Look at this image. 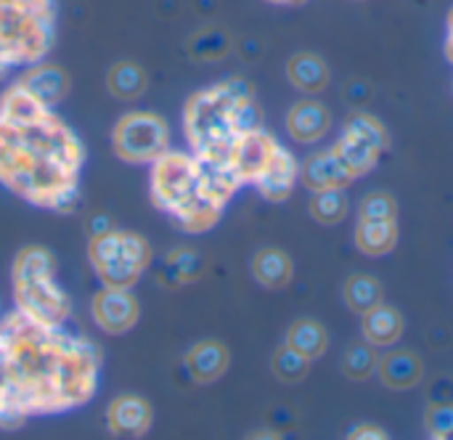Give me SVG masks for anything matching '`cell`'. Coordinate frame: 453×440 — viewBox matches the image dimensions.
Returning a JSON list of instances; mask_svg holds the SVG:
<instances>
[{
    "instance_id": "cell-1",
    "label": "cell",
    "mask_w": 453,
    "mask_h": 440,
    "mask_svg": "<svg viewBox=\"0 0 453 440\" xmlns=\"http://www.w3.org/2000/svg\"><path fill=\"white\" fill-rule=\"evenodd\" d=\"M0 345L11 388V414L29 417L74 412L93 401L101 380V353L64 327L27 319L16 308L0 319Z\"/></svg>"
},
{
    "instance_id": "cell-2",
    "label": "cell",
    "mask_w": 453,
    "mask_h": 440,
    "mask_svg": "<svg viewBox=\"0 0 453 440\" xmlns=\"http://www.w3.org/2000/svg\"><path fill=\"white\" fill-rule=\"evenodd\" d=\"M85 146L53 106L19 82L0 93V186L53 212H72L80 197Z\"/></svg>"
},
{
    "instance_id": "cell-3",
    "label": "cell",
    "mask_w": 453,
    "mask_h": 440,
    "mask_svg": "<svg viewBox=\"0 0 453 440\" xmlns=\"http://www.w3.org/2000/svg\"><path fill=\"white\" fill-rule=\"evenodd\" d=\"M151 202L191 236L212 231L242 189L231 167L202 162L191 151H165L151 162Z\"/></svg>"
},
{
    "instance_id": "cell-4",
    "label": "cell",
    "mask_w": 453,
    "mask_h": 440,
    "mask_svg": "<svg viewBox=\"0 0 453 440\" xmlns=\"http://www.w3.org/2000/svg\"><path fill=\"white\" fill-rule=\"evenodd\" d=\"M263 127V109L255 85L244 77H226L188 96L183 106V133L202 162L223 165L242 133Z\"/></svg>"
},
{
    "instance_id": "cell-5",
    "label": "cell",
    "mask_w": 453,
    "mask_h": 440,
    "mask_svg": "<svg viewBox=\"0 0 453 440\" xmlns=\"http://www.w3.org/2000/svg\"><path fill=\"white\" fill-rule=\"evenodd\" d=\"M56 271V255L48 247H21L11 268L13 308L32 321L64 327L72 316V300L58 287Z\"/></svg>"
},
{
    "instance_id": "cell-6",
    "label": "cell",
    "mask_w": 453,
    "mask_h": 440,
    "mask_svg": "<svg viewBox=\"0 0 453 440\" xmlns=\"http://www.w3.org/2000/svg\"><path fill=\"white\" fill-rule=\"evenodd\" d=\"M56 40L53 0H0V80L48 56Z\"/></svg>"
},
{
    "instance_id": "cell-7",
    "label": "cell",
    "mask_w": 453,
    "mask_h": 440,
    "mask_svg": "<svg viewBox=\"0 0 453 440\" xmlns=\"http://www.w3.org/2000/svg\"><path fill=\"white\" fill-rule=\"evenodd\" d=\"M111 149L127 165H151L170 149V125L146 109L127 112L111 127Z\"/></svg>"
},
{
    "instance_id": "cell-8",
    "label": "cell",
    "mask_w": 453,
    "mask_h": 440,
    "mask_svg": "<svg viewBox=\"0 0 453 440\" xmlns=\"http://www.w3.org/2000/svg\"><path fill=\"white\" fill-rule=\"evenodd\" d=\"M281 149L279 138L271 135L265 127L242 133L226 159V165L231 167V173L236 175V181L242 186H255L260 181V175L268 170V165L273 162L276 151Z\"/></svg>"
},
{
    "instance_id": "cell-9",
    "label": "cell",
    "mask_w": 453,
    "mask_h": 440,
    "mask_svg": "<svg viewBox=\"0 0 453 440\" xmlns=\"http://www.w3.org/2000/svg\"><path fill=\"white\" fill-rule=\"evenodd\" d=\"M90 316L98 329L106 335H127L141 316V303L133 289H111L101 287L90 300Z\"/></svg>"
},
{
    "instance_id": "cell-10",
    "label": "cell",
    "mask_w": 453,
    "mask_h": 440,
    "mask_svg": "<svg viewBox=\"0 0 453 440\" xmlns=\"http://www.w3.org/2000/svg\"><path fill=\"white\" fill-rule=\"evenodd\" d=\"M154 422V412L146 398L125 393L117 396L106 409V428L117 438H143Z\"/></svg>"
},
{
    "instance_id": "cell-11",
    "label": "cell",
    "mask_w": 453,
    "mask_h": 440,
    "mask_svg": "<svg viewBox=\"0 0 453 440\" xmlns=\"http://www.w3.org/2000/svg\"><path fill=\"white\" fill-rule=\"evenodd\" d=\"M377 377L388 390H414L425 380V361L411 348H393L385 356H380Z\"/></svg>"
},
{
    "instance_id": "cell-12",
    "label": "cell",
    "mask_w": 453,
    "mask_h": 440,
    "mask_svg": "<svg viewBox=\"0 0 453 440\" xmlns=\"http://www.w3.org/2000/svg\"><path fill=\"white\" fill-rule=\"evenodd\" d=\"M16 82L45 106H56L69 96V74L58 64H48V61L29 64L24 66Z\"/></svg>"
},
{
    "instance_id": "cell-13",
    "label": "cell",
    "mask_w": 453,
    "mask_h": 440,
    "mask_svg": "<svg viewBox=\"0 0 453 440\" xmlns=\"http://www.w3.org/2000/svg\"><path fill=\"white\" fill-rule=\"evenodd\" d=\"M356 181V175L334 157L332 149L311 154L300 165V183L316 194V191H329V189H348Z\"/></svg>"
},
{
    "instance_id": "cell-14",
    "label": "cell",
    "mask_w": 453,
    "mask_h": 440,
    "mask_svg": "<svg viewBox=\"0 0 453 440\" xmlns=\"http://www.w3.org/2000/svg\"><path fill=\"white\" fill-rule=\"evenodd\" d=\"M228 367H231V353L220 340H199L196 345L188 348L183 359V369L196 385L218 382L228 372Z\"/></svg>"
},
{
    "instance_id": "cell-15",
    "label": "cell",
    "mask_w": 453,
    "mask_h": 440,
    "mask_svg": "<svg viewBox=\"0 0 453 440\" xmlns=\"http://www.w3.org/2000/svg\"><path fill=\"white\" fill-rule=\"evenodd\" d=\"M332 130V112L316 98H303L287 112V133L297 143H316Z\"/></svg>"
},
{
    "instance_id": "cell-16",
    "label": "cell",
    "mask_w": 453,
    "mask_h": 440,
    "mask_svg": "<svg viewBox=\"0 0 453 440\" xmlns=\"http://www.w3.org/2000/svg\"><path fill=\"white\" fill-rule=\"evenodd\" d=\"M300 181V165L295 159V154L289 149H279L273 162L268 165V170L260 175V181L255 183V189L260 191V197L265 202H287L295 191V183Z\"/></svg>"
},
{
    "instance_id": "cell-17",
    "label": "cell",
    "mask_w": 453,
    "mask_h": 440,
    "mask_svg": "<svg viewBox=\"0 0 453 440\" xmlns=\"http://www.w3.org/2000/svg\"><path fill=\"white\" fill-rule=\"evenodd\" d=\"M403 332H406L403 313L395 305H385V300L361 316V335H364L366 343H372L377 348H393V345H398L401 337H403Z\"/></svg>"
},
{
    "instance_id": "cell-18",
    "label": "cell",
    "mask_w": 453,
    "mask_h": 440,
    "mask_svg": "<svg viewBox=\"0 0 453 440\" xmlns=\"http://www.w3.org/2000/svg\"><path fill=\"white\" fill-rule=\"evenodd\" d=\"M287 80L292 82V88H297L303 93H321L329 85L332 72H329V64L319 53L300 50V53L289 56V61H287Z\"/></svg>"
},
{
    "instance_id": "cell-19",
    "label": "cell",
    "mask_w": 453,
    "mask_h": 440,
    "mask_svg": "<svg viewBox=\"0 0 453 440\" xmlns=\"http://www.w3.org/2000/svg\"><path fill=\"white\" fill-rule=\"evenodd\" d=\"M252 276L257 284L265 289H287L292 276H295V263L292 258L279 250V247H263L252 258Z\"/></svg>"
},
{
    "instance_id": "cell-20",
    "label": "cell",
    "mask_w": 453,
    "mask_h": 440,
    "mask_svg": "<svg viewBox=\"0 0 453 440\" xmlns=\"http://www.w3.org/2000/svg\"><path fill=\"white\" fill-rule=\"evenodd\" d=\"M398 239H401L398 220H358L353 231L356 247L369 258L390 255L398 247Z\"/></svg>"
},
{
    "instance_id": "cell-21",
    "label": "cell",
    "mask_w": 453,
    "mask_h": 440,
    "mask_svg": "<svg viewBox=\"0 0 453 440\" xmlns=\"http://www.w3.org/2000/svg\"><path fill=\"white\" fill-rule=\"evenodd\" d=\"M234 48V40L228 35V29L223 27H202L196 29L188 40H186V53L191 61L199 64H212V61H223Z\"/></svg>"
},
{
    "instance_id": "cell-22",
    "label": "cell",
    "mask_w": 453,
    "mask_h": 440,
    "mask_svg": "<svg viewBox=\"0 0 453 440\" xmlns=\"http://www.w3.org/2000/svg\"><path fill=\"white\" fill-rule=\"evenodd\" d=\"M289 348H295L297 353H303L308 361H316L326 353L329 348V332L321 321L316 319H297L289 324L287 329V340Z\"/></svg>"
},
{
    "instance_id": "cell-23",
    "label": "cell",
    "mask_w": 453,
    "mask_h": 440,
    "mask_svg": "<svg viewBox=\"0 0 453 440\" xmlns=\"http://www.w3.org/2000/svg\"><path fill=\"white\" fill-rule=\"evenodd\" d=\"M332 151H334V157H337L356 178L372 173V170L380 165V157H382V151H377L374 146H369L366 141H361V138H356V135H350V133H342V135L332 143Z\"/></svg>"
},
{
    "instance_id": "cell-24",
    "label": "cell",
    "mask_w": 453,
    "mask_h": 440,
    "mask_svg": "<svg viewBox=\"0 0 453 440\" xmlns=\"http://www.w3.org/2000/svg\"><path fill=\"white\" fill-rule=\"evenodd\" d=\"M146 85H149V74L135 61H117L106 72V88L119 101H135V98H141L143 90H146Z\"/></svg>"
},
{
    "instance_id": "cell-25",
    "label": "cell",
    "mask_w": 453,
    "mask_h": 440,
    "mask_svg": "<svg viewBox=\"0 0 453 440\" xmlns=\"http://www.w3.org/2000/svg\"><path fill=\"white\" fill-rule=\"evenodd\" d=\"M342 300H345L350 313L364 316L366 311H372L374 305H380L385 300L382 282L377 276H372V274H353V276L345 279Z\"/></svg>"
},
{
    "instance_id": "cell-26",
    "label": "cell",
    "mask_w": 453,
    "mask_h": 440,
    "mask_svg": "<svg viewBox=\"0 0 453 440\" xmlns=\"http://www.w3.org/2000/svg\"><path fill=\"white\" fill-rule=\"evenodd\" d=\"M93 271H96V276H98V282L104 287H111V289H133L138 284V279L143 276L146 266H141L133 258H127L122 252V242H119V252L114 258L93 266Z\"/></svg>"
},
{
    "instance_id": "cell-27",
    "label": "cell",
    "mask_w": 453,
    "mask_h": 440,
    "mask_svg": "<svg viewBox=\"0 0 453 440\" xmlns=\"http://www.w3.org/2000/svg\"><path fill=\"white\" fill-rule=\"evenodd\" d=\"M308 212L321 226H340L348 218V197L345 189L316 191L308 202Z\"/></svg>"
},
{
    "instance_id": "cell-28",
    "label": "cell",
    "mask_w": 453,
    "mask_h": 440,
    "mask_svg": "<svg viewBox=\"0 0 453 440\" xmlns=\"http://www.w3.org/2000/svg\"><path fill=\"white\" fill-rule=\"evenodd\" d=\"M377 364H380V351L372 343H356L345 351L342 356V374L350 382H366L377 374Z\"/></svg>"
},
{
    "instance_id": "cell-29",
    "label": "cell",
    "mask_w": 453,
    "mask_h": 440,
    "mask_svg": "<svg viewBox=\"0 0 453 440\" xmlns=\"http://www.w3.org/2000/svg\"><path fill=\"white\" fill-rule=\"evenodd\" d=\"M271 372H273V377H276L279 382H284V385H297V382L308 380V374H311V361H308L303 353H297L295 348H289V345L284 343V345L276 348L273 356H271Z\"/></svg>"
},
{
    "instance_id": "cell-30",
    "label": "cell",
    "mask_w": 453,
    "mask_h": 440,
    "mask_svg": "<svg viewBox=\"0 0 453 440\" xmlns=\"http://www.w3.org/2000/svg\"><path fill=\"white\" fill-rule=\"evenodd\" d=\"M342 133H350V135H356V138H361V141H366L369 146H374L377 151H388V146H390V133H388V127L374 117V114H369V112H353L348 120H345V130Z\"/></svg>"
},
{
    "instance_id": "cell-31",
    "label": "cell",
    "mask_w": 453,
    "mask_h": 440,
    "mask_svg": "<svg viewBox=\"0 0 453 440\" xmlns=\"http://www.w3.org/2000/svg\"><path fill=\"white\" fill-rule=\"evenodd\" d=\"M358 220H398V199L390 191H369L358 202Z\"/></svg>"
},
{
    "instance_id": "cell-32",
    "label": "cell",
    "mask_w": 453,
    "mask_h": 440,
    "mask_svg": "<svg viewBox=\"0 0 453 440\" xmlns=\"http://www.w3.org/2000/svg\"><path fill=\"white\" fill-rule=\"evenodd\" d=\"M165 263H170L178 271V276L183 279V284H191V282L202 279V274L207 268L204 258L194 247H175V250H170L167 258H165Z\"/></svg>"
},
{
    "instance_id": "cell-33",
    "label": "cell",
    "mask_w": 453,
    "mask_h": 440,
    "mask_svg": "<svg viewBox=\"0 0 453 440\" xmlns=\"http://www.w3.org/2000/svg\"><path fill=\"white\" fill-rule=\"evenodd\" d=\"M425 430L430 438L451 440L453 436V404H430L425 412Z\"/></svg>"
},
{
    "instance_id": "cell-34",
    "label": "cell",
    "mask_w": 453,
    "mask_h": 440,
    "mask_svg": "<svg viewBox=\"0 0 453 440\" xmlns=\"http://www.w3.org/2000/svg\"><path fill=\"white\" fill-rule=\"evenodd\" d=\"M0 428L3 430H16L21 428L16 417L11 414V388H8V374H5V359H3V345H0Z\"/></svg>"
},
{
    "instance_id": "cell-35",
    "label": "cell",
    "mask_w": 453,
    "mask_h": 440,
    "mask_svg": "<svg viewBox=\"0 0 453 440\" xmlns=\"http://www.w3.org/2000/svg\"><path fill=\"white\" fill-rule=\"evenodd\" d=\"M430 404H453L451 377H441L438 382H433V388H430Z\"/></svg>"
},
{
    "instance_id": "cell-36",
    "label": "cell",
    "mask_w": 453,
    "mask_h": 440,
    "mask_svg": "<svg viewBox=\"0 0 453 440\" xmlns=\"http://www.w3.org/2000/svg\"><path fill=\"white\" fill-rule=\"evenodd\" d=\"M350 440H388L390 436L380 428V425H372V422H364V425H356L350 433H348Z\"/></svg>"
},
{
    "instance_id": "cell-37",
    "label": "cell",
    "mask_w": 453,
    "mask_h": 440,
    "mask_svg": "<svg viewBox=\"0 0 453 440\" xmlns=\"http://www.w3.org/2000/svg\"><path fill=\"white\" fill-rule=\"evenodd\" d=\"M157 282H159L162 287H173V289L183 287V279L178 276V271H175L170 263H162V266L157 268Z\"/></svg>"
},
{
    "instance_id": "cell-38",
    "label": "cell",
    "mask_w": 453,
    "mask_h": 440,
    "mask_svg": "<svg viewBox=\"0 0 453 440\" xmlns=\"http://www.w3.org/2000/svg\"><path fill=\"white\" fill-rule=\"evenodd\" d=\"M114 226H111V220L106 218V215H93L90 220H88V234L90 236H96V234H104V231H111Z\"/></svg>"
},
{
    "instance_id": "cell-39",
    "label": "cell",
    "mask_w": 453,
    "mask_h": 440,
    "mask_svg": "<svg viewBox=\"0 0 453 440\" xmlns=\"http://www.w3.org/2000/svg\"><path fill=\"white\" fill-rule=\"evenodd\" d=\"M443 50H446L449 64L453 66V5L449 11V19H446V45H443Z\"/></svg>"
},
{
    "instance_id": "cell-40",
    "label": "cell",
    "mask_w": 453,
    "mask_h": 440,
    "mask_svg": "<svg viewBox=\"0 0 453 440\" xmlns=\"http://www.w3.org/2000/svg\"><path fill=\"white\" fill-rule=\"evenodd\" d=\"M265 3H273V5H303L305 0H265Z\"/></svg>"
},
{
    "instance_id": "cell-41",
    "label": "cell",
    "mask_w": 453,
    "mask_h": 440,
    "mask_svg": "<svg viewBox=\"0 0 453 440\" xmlns=\"http://www.w3.org/2000/svg\"><path fill=\"white\" fill-rule=\"evenodd\" d=\"M451 90H453V85H451Z\"/></svg>"
},
{
    "instance_id": "cell-42",
    "label": "cell",
    "mask_w": 453,
    "mask_h": 440,
    "mask_svg": "<svg viewBox=\"0 0 453 440\" xmlns=\"http://www.w3.org/2000/svg\"><path fill=\"white\" fill-rule=\"evenodd\" d=\"M451 440H453V436H451Z\"/></svg>"
}]
</instances>
